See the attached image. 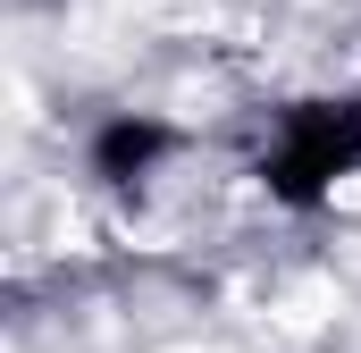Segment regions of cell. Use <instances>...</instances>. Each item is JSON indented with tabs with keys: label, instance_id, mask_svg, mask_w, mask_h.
Here are the masks:
<instances>
[{
	"label": "cell",
	"instance_id": "cell-2",
	"mask_svg": "<svg viewBox=\"0 0 361 353\" xmlns=\"http://www.w3.org/2000/svg\"><path fill=\"white\" fill-rule=\"evenodd\" d=\"M160 152H177V126H160V118H135V109H126V118H109V126L92 135V176L126 193V185H143V176H152Z\"/></svg>",
	"mask_w": 361,
	"mask_h": 353
},
{
	"label": "cell",
	"instance_id": "cell-1",
	"mask_svg": "<svg viewBox=\"0 0 361 353\" xmlns=\"http://www.w3.org/2000/svg\"><path fill=\"white\" fill-rule=\"evenodd\" d=\"M353 169H361V101H294L277 118V143L261 152V185L294 210H311Z\"/></svg>",
	"mask_w": 361,
	"mask_h": 353
}]
</instances>
